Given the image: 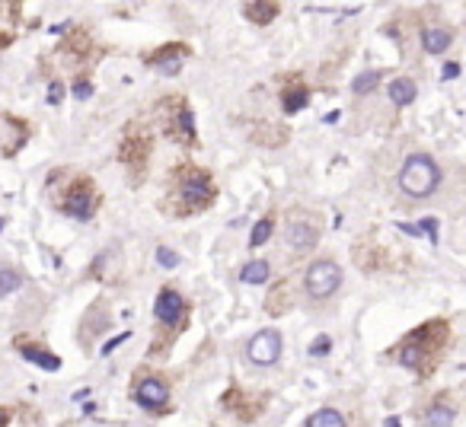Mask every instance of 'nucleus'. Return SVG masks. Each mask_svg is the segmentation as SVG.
Wrapping results in <instances>:
<instances>
[{
	"label": "nucleus",
	"mask_w": 466,
	"mask_h": 427,
	"mask_svg": "<svg viewBox=\"0 0 466 427\" xmlns=\"http://www.w3.org/2000/svg\"><path fill=\"white\" fill-rule=\"evenodd\" d=\"M441 182V169L428 153H412L400 169V189L409 198H428Z\"/></svg>",
	"instance_id": "1"
},
{
	"label": "nucleus",
	"mask_w": 466,
	"mask_h": 427,
	"mask_svg": "<svg viewBox=\"0 0 466 427\" xmlns=\"http://www.w3.org/2000/svg\"><path fill=\"white\" fill-rule=\"evenodd\" d=\"M304 287L313 300H326L333 296L335 290L342 287V268L333 262V258H319L307 268V278H304Z\"/></svg>",
	"instance_id": "2"
},
{
	"label": "nucleus",
	"mask_w": 466,
	"mask_h": 427,
	"mask_svg": "<svg viewBox=\"0 0 466 427\" xmlns=\"http://www.w3.org/2000/svg\"><path fill=\"white\" fill-rule=\"evenodd\" d=\"M281 335L275 329H262L250 338V345H246V354H250V361L259 363V367H272V363L281 357Z\"/></svg>",
	"instance_id": "3"
},
{
	"label": "nucleus",
	"mask_w": 466,
	"mask_h": 427,
	"mask_svg": "<svg viewBox=\"0 0 466 427\" xmlns=\"http://www.w3.org/2000/svg\"><path fill=\"white\" fill-rule=\"evenodd\" d=\"M284 239H288V246L294 249V252H307V249L317 246L319 239V227L313 220H307V217H300V213H294L291 220H288V230H284Z\"/></svg>",
	"instance_id": "4"
},
{
	"label": "nucleus",
	"mask_w": 466,
	"mask_h": 427,
	"mask_svg": "<svg viewBox=\"0 0 466 427\" xmlns=\"http://www.w3.org/2000/svg\"><path fill=\"white\" fill-rule=\"evenodd\" d=\"M64 211L71 217H77V220H90L93 211H96V191H93L90 182H80V185L71 189V195L64 201Z\"/></svg>",
	"instance_id": "5"
},
{
	"label": "nucleus",
	"mask_w": 466,
	"mask_h": 427,
	"mask_svg": "<svg viewBox=\"0 0 466 427\" xmlns=\"http://www.w3.org/2000/svg\"><path fill=\"white\" fill-rule=\"evenodd\" d=\"M134 399H138V405H144V408H163L169 399V386L157 377H147L134 386Z\"/></svg>",
	"instance_id": "6"
},
{
	"label": "nucleus",
	"mask_w": 466,
	"mask_h": 427,
	"mask_svg": "<svg viewBox=\"0 0 466 427\" xmlns=\"http://www.w3.org/2000/svg\"><path fill=\"white\" fill-rule=\"evenodd\" d=\"M153 312H157L160 322H167V325H173V322H179V316L185 312V300L179 296V290L173 287H163L157 294V303H153Z\"/></svg>",
	"instance_id": "7"
},
{
	"label": "nucleus",
	"mask_w": 466,
	"mask_h": 427,
	"mask_svg": "<svg viewBox=\"0 0 466 427\" xmlns=\"http://www.w3.org/2000/svg\"><path fill=\"white\" fill-rule=\"evenodd\" d=\"M183 195H185V201H195V205H208L211 201V182H208V175H201V173H195V175H189V179L183 182Z\"/></svg>",
	"instance_id": "8"
},
{
	"label": "nucleus",
	"mask_w": 466,
	"mask_h": 427,
	"mask_svg": "<svg viewBox=\"0 0 466 427\" xmlns=\"http://www.w3.org/2000/svg\"><path fill=\"white\" fill-rule=\"evenodd\" d=\"M386 96H390L393 106L406 108V106H412V102H416L418 90H416V83L409 80V77H396V80L390 83V90H386Z\"/></svg>",
	"instance_id": "9"
},
{
	"label": "nucleus",
	"mask_w": 466,
	"mask_h": 427,
	"mask_svg": "<svg viewBox=\"0 0 466 427\" xmlns=\"http://www.w3.org/2000/svg\"><path fill=\"white\" fill-rule=\"evenodd\" d=\"M450 29H441V26H431V29H425L422 32V48L428 55H444L450 48Z\"/></svg>",
	"instance_id": "10"
},
{
	"label": "nucleus",
	"mask_w": 466,
	"mask_h": 427,
	"mask_svg": "<svg viewBox=\"0 0 466 427\" xmlns=\"http://www.w3.org/2000/svg\"><path fill=\"white\" fill-rule=\"evenodd\" d=\"M454 424V408L444 402H434L422 411V427H450Z\"/></svg>",
	"instance_id": "11"
},
{
	"label": "nucleus",
	"mask_w": 466,
	"mask_h": 427,
	"mask_svg": "<svg viewBox=\"0 0 466 427\" xmlns=\"http://www.w3.org/2000/svg\"><path fill=\"white\" fill-rule=\"evenodd\" d=\"M268 274H272V268H268V262H262V258H256V262H246L240 268V281H243V284H265Z\"/></svg>",
	"instance_id": "12"
},
{
	"label": "nucleus",
	"mask_w": 466,
	"mask_h": 427,
	"mask_svg": "<svg viewBox=\"0 0 466 427\" xmlns=\"http://www.w3.org/2000/svg\"><path fill=\"white\" fill-rule=\"evenodd\" d=\"M243 13L252 19V23H272L278 13V3H259V0H250L243 3Z\"/></svg>",
	"instance_id": "13"
},
{
	"label": "nucleus",
	"mask_w": 466,
	"mask_h": 427,
	"mask_svg": "<svg viewBox=\"0 0 466 427\" xmlns=\"http://www.w3.org/2000/svg\"><path fill=\"white\" fill-rule=\"evenodd\" d=\"M19 354H23L26 361L39 363L42 370H61V357H55V354H48V351H39V348H19Z\"/></svg>",
	"instance_id": "14"
},
{
	"label": "nucleus",
	"mask_w": 466,
	"mask_h": 427,
	"mask_svg": "<svg viewBox=\"0 0 466 427\" xmlns=\"http://www.w3.org/2000/svg\"><path fill=\"white\" fill-rule=\"evenodd\" d=\"M153 67H157L160 74L167 77H176L179 74V67H183V51H167V55H160V58H153Z\"/></svg>",
	"instance_id": "15"
},
{
	"label": "nucleus",
	"mask_w": 466,
	"mask_h": 427,
	"mask_svg": "<svg viewBox=\"0 0 466 427\" xmlns=\"http://www.w3.org/2000/svg\"><path fill=\"white\" fill-rule=\"evenodd\" d=\"M307 427H345V418H342V411H335V408H319L317 415L307 421Z\"/></svg>",
	"instance_id": "16"
},
{
	"label": "nucleus",
	"mask_w": 466,
	"mask_h": 427,
	"mask_svg": "<svg viewBox=\"0 0 466 427\" xmlns=\"http://www.w3.org/2000/svg\"><path fill=\"white\" fill-rule=\"evenodd\" d=\"M377 83H380V70H364V74H358L351 80V93H355V96H367Z\"/></svg>",
	"instance_id": "17"
},
{
	"label": "nucleus",
	"mask_w": 466,
	"mask_h": 427,
	"mask_svg": "<svg viewBox=\"0 0 466 427\" xmlns=\"http://www.w3.org/2000/svg\"><path fill=\"white\" fill-rule=\"evenodd\" d=\"M396 361H400L402 367L418 370V363H422V348L418 345H402L400 351H396Z\"/></svg>",
	"instance_id": "18"
},
{
	"label": "nucleus",
	"mask_w": 466,
	"mask_h": 427,
	"mask_svg": "<svg viewBox=\"0 0 466 427\" xmlns=\"http://www.w3.org/2000/svg\"><path fill=\"white\" fill-rule=\"evenodd\" d=\"M272 236V220L268 217H262V220H256V227H252V236H250V249H259L265 246V239Z\"/></svg>",
	"instance_id": "19"
},
{
	"label": "nucleus",
	"mask_w": 466,
	"mask_h": 427,
	"mask_svg": "<svg viewBox=\"0 0 466 427\" xmlns=\"http://www.w3.org/2000/svg\"><path fill=\"white\" fill-rule=\"evenodd\" d=\"M17 287H23V278H19V272H13V268H3V272H0V296H10Z\"/></svg>",
	"instance_id": "20"
},
{
	"label": "nucleus",
	"mask_w": 466,
	"mask_h": 427,
	"mask_svg": "<svg viewBox=\"0 0 466 427\" xmlns=\"http://www.w3.org/2000/svg\"><path fill=\"white\" fill-rule=\"evenodd\" d=\"M307 90L304 86H297V90H288V96H284V112H300V108L307 106Z\"/></svg>",
	"instance_id": "21"
},
{
	"label": "nucleus",
	"mask_w": 466,
	"mask_h": 427,
	"mask_svg": "<svg viewBox=\"0 0 466 427\" xmlns=\"http://www.w3.org/2000/svg\"><path fill=\"white\" fill-rule=\"evenodd\" d=\"M157 262L163 265V268H176V265H179V252H173L169 246H160L157 249Z\"/></svg>",
	"instance_id": "22"
},
{
	"label": "nucleus",
	"mask_w": 466,
	"mask_h": 427,
	"mask_svg": "<svg viewBox=\"0 0 466 427\" xmlns=\"http://www.w3.org/2000/svg\"><path fill=\"white\" fill-rule=\"evenodd\" d=\"M329 348H333V338L329 335H319L313 345H310V357H323V354H329Z\"/></svg>",
	"instance_id": "23"
},
{
	"label": "nucleus",
	"mask_w": 466,
	"mask_h": 427,
	"mask_svg": "<svg viewBox=\"0 0 466 427\" xmlns=\"http://www.w3.org/2000/svg\"><path fill=\"white\" fill-rule=\"evenodd\" d=\"M422 233H428V239H431V243H438V220H434V217H425Z\"/></svg>",
	"instance_id": "24"
},
{
	"label": "nucleus",
	"mask_w": 466,
	"mask_h": 427,
	"mask_svg": "<svg viewBox=\"0 0 466 427\" xmlns=\"http://www.w3.org/2000/svg\"><path fill=\"white\" fill-rule=\"evenodd\" d=\"M457 77H460V64H457V61H450V64H444L441 80H457Z\"/></svg>",
	"instance_id": "25"
},
{
	"label": "nucleus",
	"mask_w": 466,
	"mask_h": 427,
	"mask_svg": "<svg viewBox=\"0 0 466 427\" xmlns=\"http://www.w3.org/2000/svg\"><path fill=\"white\" fill-rule=\"evenodd\" d=\"M61 96H64V86H61V83H51L48 86V102L55 106V102H61Z\"/></svg>",
	"instance_id": "26"
},
{
	"label": "nucleus",
	"mask_w": 466,
	"mask_h": 427,
	"mask_svg": "<svg viewBox=\"0 0 466 427\" xmlns=\"http://www.w3.org/2000/svg\"><path fill=\"white\" fill-rule=\"evenodd\" d=\"M128 338H131V335H128V332H122V335H118V338H112V341H109V345L102 348V354H112L118 345H122V341H128Z\"/></svg>",
	"instance_id": "27"
},
{
	"label": "nucleus",
	"mask_w": 466,
	"mask_h": 427,
	"mask_svg": "<svg viewBox=\"0 0 466 427\" xmlns=\"http://www.w3.org/2000/svg\"><path fill=\"white\" fill-rule=\"evenodd\" d=\"M90 93H93L90 83H77V86H74V96L77 99H90Z\"/></svg>",
	"instance_id": "28"
},
{
	"label": "nucleus",
	"mask_w": 466,
	"mask_h": 427,
	"mask_svg": "<svg viewBox=\"0 0 466 427\" xmlns=\"http://www.w3.org/2000/svg\"><path fill=\"white\" fill-rule=\"evenodd\" d=\"M7 421H10V411L0 408V427H7Z\"/></svg>",
	"instance_id": "29"
},
{
	"label": "nucleus",
	"mask_w": 466,
	"mask_h": 427,
	"mask_svg": "<svg viewBox=\"0 0 466 427\" xmlns=\"http://www.w3.org/2000/svg\"><path fill=\"white\" fill-rule=\"evenodd\" d=\"M383 424H386V427H400V418H386Z\"/></svg>",
	"instance_id": "30"
},
{
	"label": "nucleus",
	"mask_w": 466,
	"mask_h": 427,
	"mask_svg": "<svg viewBox=\"0 0 466 427\" xmlns=\"http://www.w3.org/2000/svg\"><path fill=\"white\" fill-rule=\"evenodd\" d=\"M0 233H3V220H0Z\"/></svg>",
	"instance_id": "31"
}]
</instances>
